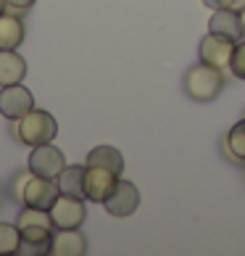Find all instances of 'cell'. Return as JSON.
<instances>
[{
	"mask_svg": "<svg viewBox=\"0 0 245 256\" xmlns=\"http://www.w3.org/2000/svg\"><path fill=\"white\" fill-rule=\"evenodd\" d=\"M58 135V124L48 111L32 108L29 114H24L21 119H16V140L24 146H45Z\"/></svg>",
	"mask_w": 245,
	"mask_h": 256,
	"instance_id": "obj_1",
	"label": "cell"
},
{
	"mask_svg": "<svg viewBox=\"0 0 245 256\" xmlns=\"http://www.w3.org/2000/svg\"><path fill=\"white\" fill-rule=\"evenodd\" d=\"M222 88H224V74H222V69H216V66L206 64V61L195 64L193 69L185 74V92H187L193 100H201V103L214 100V98L222 92Z\"/></svg>",
	"mask_w": 245,
	"mask_h": 256,
	"instance_id": "obj_2",
	"label": "cell"
},
{
	"mask_svg": "<svg viewBox=\"0 0 245 256\" xmlns=\"http://www.w3.org/2000/svg\"><path fill=\"white\" fill-rule=\"evenodd\" d=\"M87 216V208H84V198L77 196H66L61 193L55 198V204L50 206V220L55 230H69V227H79Z\"/></svg>",
	"mask_w": 245,
	"mask_h": 256,
	"instance_id": "obj_3",
	"label": "cell"
},
{
	"mask_svg": "<svg viewBox=\"0 0 245 256\" xmlns=\"http://www.w3.org/2000/svg\"><path fill=\"white\" fill-rule=\"evenodd\" d=\"M119 182V174L111 172L106 166H84V198L87 201L103 204L106 198L114 193V188Z\"/></svg>",
	"mask_w": 245,
	"mask_h": 256,
	"instance_id": "obj_4",
	"label": "cell"
},
{
	"mask_svg": "<svg viewBox=\"0 0 245 256\" xmlns=\"http://www.w3.org/2000/svg\"><path fill=\"white\" fill-rule=\"evenodd\" d=\"M32 108H34V98L21 82L5 84V88L0 90V114H3L5 119L16 122V119H21L24 114H29Z\"/></svg>",
	"mask_w": 245,
	"mask_h": 256,
	"instance_id": "obj_5",
	"label": "cell"
},
{
	"mask_svg": "<svg viewBox=\"0 0 245 256\" xmlns=\"http://www.w3.org/2000/svg\"><path fill=\"white\" fill-rule=\"evenodd\" d=\"M66 161H63V154L55 146L45 143V146H34L32 154H29V169L37 174V177H50L55 180L61 172H63Z\"/></svg>",
	"mask_w": 245,
	"mask_h": 256,
	"instance_id": "obj_6",
	"label": "cell"
},
{
	"mask_svg": "<svg viewBox=\"0 0 245 256\" xmlns=\"http://www.w3.org/2000/svg\"><path fill=\"white\" fill-rule=\"evenodd\" d=\"M103 206H106V212L111 216H129V214H135L137 206H140V193H137V188L132 185L129 180L119 177L114 193L103 201Z\"/></svg>",
	"mask_w": 245,
	"mask_h": 256,
	"instance_id": "obj_7",
	"label": "cell"
},
{
	"mask_svg": "<svg viewBox=\"0 0 245 256\" xmlns=\"http://www.w3.org/2000/svg\"><path fill=\"white\" fill-rule=\"evenodd\" d=\"M235 45L238 42H232V40H227V37H222V34H214V32H209L201 40V61H206V64H211V66H216V69H227L230 66V61H232V53H235Z\"/></svg>",
	"mask_w": 245,
	"mask_h": 256,
	"instance_id": "obj_8",
	"label": "cell"
},
{
	"mask_svg": "<svg viewBox=\"0 0 245 256\" xmlns=\"http://www.w3.org/2000/svg\"><path fill=\"white\" fill-rule=\"evenodd\" d=\"M58 196H61V190H58V182H55V180L32 174V180L26 182V190H24V206H34V208L50 212V206L55 204Z\"/></svg>",
	"mask_w": 245,
	"mask_h": 256,
	"instance_id": "obj_9",
	"label": "cell"
},
{
	"mask_svg": "<svg viewBox=\"0 0 245 256\" xmlns=\"http://www.w3.org/2000/svg\"><path fill=\"white\" fill-rule=\"evenodd\" d=\"M48 254H53V256H82V254H87V238L79 232V227L55 230L50 238Z\"/></svg>",
	"mask_w": 245,
	"mask_h": 256,
	"instance_id": "obj_10",
	"label": "cell"
},
{
	"mask_svg": "<svg viewBox=\"0 0 245 256\" xmlns=\"http://www.w3.org/2000/svg\"><path fill=\"white\" fill-rule=\"evenodd\" d=\"M209 32L222 34L232 42H240L245 37V26H243V14L240 11H230V8H219L211 22H209Z\"/></svg>",
	"mask_w": 245,
	"mask_h": 256,
	"instance_id": "obj_11",
	"label": "cell"
},
{
	"mask_svg": "<svg viewBox=\"0 0 245 256\" xmlns=\"http://www.w3.org/2000/svg\"><path fill=\"white\" fill-rule=\"evenodd\" d=\"M24 42V24L21 16L0 14V50H16Z\"/></svg>",
	"mask_w": 245,
	"mask_h": 256,
	"instance_id": "obj_12",
	"label": "cell"
},
{
	"mask_svg": "<svg viewBox=\"0 0 245 256\" xmlns=\"http://www.w3.org/2000/svg\"><path fill=\"white\" fill-rule=\"evenodd\" d=\"M26 74V61L16 50H0V88L21 82Z\"/></svg>",
	"mask_w": 245,
	"mask_h": 256,
	"instance_id": "obj_13",
	"label": "cell"
},
{
	"mask_svg": "<svg viewBox=\"0 0 245 256\" xmlns=\"http://www.w3.org/2000/svg\"><path fill=\"white\" fill-rule=\"evenodd\" d=\"M87 164L90 166H106V169H111V172H116L119 177H121V172H124V156L111 146L92 148L87 154Z\"/></svg>",
	"mask_w": 245,
	"mask_h": 256,
	"instance_id": "obj_14",
	"label": "cell"
},
{
	"mask_svg": "<svg viewBox=\"0 0 245 256\" xmlns=\"http://www.w3.org/2000/svg\"><path fill=\"white\" fill-rule=\"evenodd\" d=\"M58 190L66 196L84 198V166H63V172L55 177Z\"/></svg>",
	"mask_w": 245,
	"mask_h": 256,
	"instance_id": "obj_15",
	"label": "cell"
},
{
	"mask_svg": "<svg viewBox=\"0 0 245 256\" xmlns=\"http://www.w3.org/2000/svg\"><path fill=\"white\" fill-rule=\"evenodd\" d=\"M21 251V230L18 224H0V256Z\"/></svg>",
	"mask_w": 245,
	"mask_h": 256,
	"instance_id": "obj_16",
	"label": "cell"
},
{
	"mask_svg": "<svg viewBox=\"0 0 245 256\" xmlns=\"http://www.w3.org/2000/svg\"><path fill=\"white\" fill-rule=\"evenodd\" d=\"M224 146H227L230 156H232L235 161H245V119L238 122V124L230 130V135H227V140H224Z\"/></svg>",
	"mask_w": 245,
	"mask_h": 256,
	"instance_id": "obj_17",
	"label": "cell"
},
{
	"mask_svg": "<svg viewBox=\"0 0 245 256\" xmlns=\"http://www.w3.org/2000/svg\"><path fill=\"white\" fill-rule=\"evenodd\" d=\"M230 69L238 80H245V37L235 45V53H232V61H230Z\"/></svg>",
	"mask_w": 245,
	"mask_h": 256,
	"instance_id": "obj_18",
	"label": "cell"
},
{
	"mask_svg": "<svg viewBox=\"0 0 245 256\" xmlns=\"http://www.w3.org/2000/svg\"><path fill=\"white\" fill-rule=\"evenodd\" d=\"M32 169H26V172H18L13 174V182H11V196H13V201L18 204H24V190H26V182L32 180Z\"/></svg>",
	"mask_w": 245,
	"mask_h": 256,
	"instance_id": "obj_19",
	"label": "cell"
},
{
	"mask_svg": "<svg viewBox=\"0 0 245 256\" xmlns=\"http://www.w3.org/2000/svg\"><path fill=\"white\" fill-rule=\"evenodd\" d=\"M34 6V0H3V11L13 16H24Z\"/></svg>",
	"mask_w": 245,
	"mask_h": 256,
	"instance_id": "obj_20",
	"label": "cell"
},
{
	"mask_svg": "<svg viewBox=\"0 0 245 256\" xmlns=\"http://www.w3.org/2000/svg\"><path fill=\"white\" fill-rule=\"evenodd\" d=\"M209 8H214V11H219V8H230V11H245V0H203Z\"/></svg>",
	"mask_w": 245,
	"mask_h": 256,
	"instance_id": "obj_21",
	"label": "cell"
},
{
	"mask_svg": "<svg viewBox=\"0 0 245 256\" xmlns=\"http://www.w3.org/2000/svg\"><path fill=\"white\" fill-rule=\"evenodd\" d=\"M0 14H3V0H0Z\"/></svg>",
	"mask_w": 245,
	"mask_h": 256,
	"instance_id": "obj_22",
	"label": "cell"
}]
</instances>
